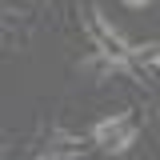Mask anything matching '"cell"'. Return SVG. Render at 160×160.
<instances>
[{
  "label": "cell",
  "instance_id": "obj_2",
  "mask_svg": "<svg viewBox=\"0 0 160 160\" xmlns=\"http://www.w3.org/2000/svg\"><path fill=\"white\" fill-rule=\"evenodd\" d=\"M132 140H136V124L128 116H108L92 128V144L104 148V152H124Z\"/></svg>",
  "mask_w": 160,
  "mask_h": 160
},
{
  "label": "cell",
  "instance_id": "obj_5",
  "mask_svg": "<svg viewBox=\"0 0 160 160\" xmlns=\"http://www.w3.org/2000/svg\"><path fill=\"white\" fill-rule=\"evenodd\" d=\"M124 4H128V8H148L152 0H124Z\"/></svg>",
  "mask_w": 160,
  "mask_h": 160
},
{
  "label": "cell",
  "instance_id": "obj_1",
  "mask_svg": "<svg viewBox=\"0 0 160 160\" xmlns=\"http://www.w3.org/2000/svg\"><path fill=\"white\" fill-rule=\"evenodd\" d=\"M84 28H88V36H92V44L100 48V56H108V60H120V64H128V56H132V44L120 36L116 28L108 24V20L100 16V8L96 4H84Z\"/></svg>",
  "mask_w": 160,
  "mask_h": 160
},
{
  "label": "cell",
  "instance_id": "obj_4",
  "mask_svg": "<svg viewBox=\"0 0 160 160\" xmlns=\"http://www.w3.org/2000/svg\"><path fill=\"white\" fill-rule=\"evenodd\" d=\"M80 148H84V140H76V136H56L52 144H48V156H76Z\"/></svg>",
  "mask_w": 160,
  "mask_h": 160
},
{
  "label": "cell",
  "instance_id": "obj_3",
  "mask_svg": "<svg viewBox=\"0 0 160 160\" xmlns=\"http://www.w3.org/2000/svg\"><path fill=\"white\" fill-rule=\"evenodd\" d=\"M128 64L132 68H156L160 64V44H140V48H132Z\"/></svg>",
  "mask_w": 160,
  "mask_h": 160
}]
</instances>
